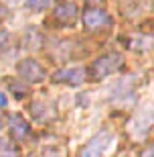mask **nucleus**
<instances>
[{
	"label": "nucleus",
	"mask_w": 154,
	"mask_h": 157,
	"mask_svg": "<svg viewBox=\"0 0 154 157\" xmlns=\"http://www.w3.org/2000/svg\"><path fill=\"white\" fill-rule=\"evenodd\" d=\"M83 25L89 31H99V29H106V27H112V17L106 10L97 8V6H89L83 12Z\"/></svg>",
	"instance_id": "nucleus-3"
},
{
	"label": "nucleus",
	"mask_w": 154,
	"mask_h": 157,
	"mask_svg": "<svg viewBox=\"0 0 154 157\" xmlns=\"http://www.w3.org/2000/svg\"><path fill=\"white\" fill-rule=\"evenodd\" d=\"M30 114L41 122H49V121H53V118L57 117V108H55L51 102L41 100V102H33V104H30Z\"/></svg>",
	"instance_id": "nucleus-6"
},
{
	"label": "nucleus",
	"mask_w": 154,
	"mask_h": 157,
	"mask_svg": "<svg viewBox=\"0 0 154 157\" xmlns=\"http://www.w3.org/2000/svg\"><path fill=\"white\" fill-rule=\"evenodd\" d=\"M51 2H53V0H29V2H27V6H29L30 10L43 12V10H47V8L51 6Z\"/></svg>",
	"instance_id": "nucleus-10"
},
{
	"label": "nucleus",
	"mask_w": 154,
	"mask_h": 157,
	"mask_svg": "<svg viewBox=\"0 0 154 157\" xmlns=\"http://www.w3.org/2000/svg\"><path fill=\"white\" fill-rule=\"evenodd\" d=\"M4 102H6V100H4V96L0 94V106H4Z\"/></svg>",
	"instance_id": "nucleus-16"
},
{
	"label": "nucleus",
	"mask_w": 154,
	"mask_h": 157,
	"mask_svg": "<svg viewBox=\"0 0 154 157\" xmlns=\"http://www.w3.org/2000/svg\"><path fill=\"white\" fill-rule=\"evenodd\" d=\"M8 124H10V135H12V139L23 141V139H27V137L30 135L29 122L24 121L20 114H12V117L8 118Z\"/></svg>",
	"instance_id": "nucleus-7"
},
{
	"label": "nucleus",
	"mask_w": 154,
	"mask_h": 157,
	"mask_svg": "<svg viewBox=\"0 0 154 157\" xmlns=\"http://www.w3.org/2000/svg\"><path fill=\"white\" fill-rule=\"evenodd\" d=\"M87 78L85 67H65V70H59L53 80L55 82H63V84H83Z\"/></svg>",
	"instance_id": "nucleus-5"
},
{
	"label": "nucleus",
	"mask_w": 154,
	"mask_h": 157,
	"mask_svg": "<svg viewBox=\"0 0 154 157\" xmlns=\"http://www.w3.org/2000/svg\"><path fill=\"white\" fill-rule=\"evenodd\" d=\"M6 39H8V35H6L4 31H0V45H2V43H4Z\"/></svg>",
	"instance_id": "nucleus-12"
},
{
	"label": "nucleus",
	"mask_w": 154,
	"mask_h": 157,
	"mask_svg": "<svg viewBox=\"0 0 154 157\" xmlns=\"http://www.w3.org/2000/svg\"><path fill=\"white\" fill-rule=\"evenodd\" d=\"M0 157H18V147L8 137L0 139Z\"/></svg>",
	"instance_id": "nucleus-9"
},
{
	"label": "nucleus",
	"mask_w": 154,
	"mask_h": 157,
	"mask_svg": "<svg viewBox=\"0 0 154 157\" xmlns=\"http://www.w3.org/2000/svg\"><path fill=\"white\" fill-rule=\"evenodd\" d=\"M124 63V57H122V53L118 51H112V53H106L102 57H97L93 61V65L89 67V78L95 82H102L103 78L112 76L114 71H118Z\"/></svg>",
	"instance_id": "nucleus-1"
},
{
	"label": "nucleus",
	"mask_w": 154,
	"mask_h": 157,
	"mask_svg": "<svg viewBox=\"0 0 154 157\" xmlns=\"http://www.w3.org/2000/svg\"><path fill=\"white\" fill-rule=\"evenodd\" d=\"M18 76L23 78L24 82H29V84H39V82L45 80V70H43V65L39 61H34V59H23L16 67Z\"/></svg>",
	"instance_id": "nucleus-4"
},
{
	"label": "nucleus",
	"mask_w": 154,
	"mask_h": 157,
	"mask_svg": "<svg viewBox=\"0 0 154 157\" xmlns=\"http://www.w3.org/2000/svg\"><path fill=\"white\" fill-rule=\"evenodd\" d=\"M112 139H114V133H112V131H108V128L99 131V133H97L95 137L81 149L79 157H103L106 147L112 143Z\"/></svg>",
	"instance_id": "nucleus-2"
},
{
	"label": "nucleus",
	"mask_w": 154,
	"mask_h": 157,
	"mask_svg": "<svg viewBox=\"0 0 154 157\" xmlns=\"http://www.w3.org/2000/svg\"><path fill=\"white\" fill-rule=\"evenodd\" d=\"M6 12H8V10H6V8H4V6H2V4H0V18H4V17H6Z\"/></svg>",
	"instance_id": "nucleus-13"
},
{
	"label": "nucleus",
	"mask_w": 154,
	"mask_h": 157,
	"mask_svg": "<svg viewBox=\"0 0 154 157\" xmlns=\"http://www.w3.org/2000/svg\"><path fill=\"white\" fill-rule=\"evenodd\" d=\"M144 157H154V147H152V149H148V151L144 153Z\"/></svg>",
	"instance_id": "nucleus-15"
},
{
	"label": "nucleus",
	"mask_w": 154,
	"mask_h": 157,
	"mask_svg": "<svg viewBox=\"0 0 154 157\" xmlns=\"http://www.w3.org/2000/svg\"><path fill=\"white\" fill-rule=\"evenodd\" d=\"M85 2H89V4H103L106 0H85Z\"/></svg>",
	"instance_id": "nucleus-14"
},
{
	"label": "nucleus",
	"mask_w": 154,
	"mask_h": 157,
	"mask_svg": "<svg viewBox=\"0 0 154 157\" xmlns=\"http://www.w3.org/2000/svg\"><path fill=\"white\" fill-rule=\"evenodd\" d=\"M34 157H47V155H34Z\"/></svg>",
	"instance_id": "nucleus-17"
},
{
	"label": "nucleus",
	"mask_w": 154,
	"mask_h": 157,
	"mask_svg": "<svg viewBox=\"0 0 154 157\" xmlns=\"http://www.w3.org/2000/svg\"><path fill=\"white\" fill-rule=\"evenodd\" d=\"M10 90L18 100L27 98V94H29V86H20V84H10Z\"/></svg>",
	"instance_id": "nucleus-11"
},
{
	"label": "nucleus",
	"mask_w": 154,
	"mask_h": 157,
	"mask_svg": "<svg viewBox=\"0 0 154 157\" xmlns=\"http://www.w3.org/2000/svg\"><path fill=\"white\" fill-rule=\"evenodd\" d=\"M77 14H79V10H77V4H73V2H63L55 10V18L61 25H73L77 21Z\"/></svg>",
	"instance_id": "nucleus-8"
}]
</instances>
